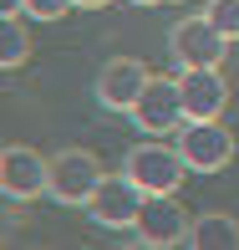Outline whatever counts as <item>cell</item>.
<instances>
[{"label": "cell", "instance_id": "obj_1", "mask_svg": "<svg viewBox=\"0 0 239 250\" xmlns=\"http://www.w3.org/2000/svg\"><path fill=\"white\" fill-rule=\"evenodd\" d=\"M122 174L143 189V194H178L188 164L178 148H163V143H138L128 158H122Z\"/></svg>", "mask_w": 239, "mask_h": 250}, {"label": "cell", "instance_id": "obj_2", "mask_svg": "<svg viewBox=\"0 0 239 250\" xmlns=\"http://www.w3.org/2000/svg\"><path fill=\"white\" fill-rule=\"evenodd\" d=\"M178 153H184V164L193 174H219L234 158V138L219 118H188L178 128Z\"/></svg>", "mask_w": 239, "mask_h": 250}, {"label": "cell", "instance_id": "obj_3", "mask_svg": "<svg viewBox=\"0 0 239 250\" xmlns=\"http://www.w3.org/2000/svg\"><path fill=\"white\" fill-rule=\"evenodd\" d=\"M143 189L132 184L128 174H102V184H97V194L82 204L87 209V220L102 225V230H132L138 225V214H143Z\"/></svg>", "mask_w": 239, "mask_h": 250}, {"label": "cell", "instance_id": "obj_4", "mask_svg": "<svg viewBox=\"0 0 239 250\" xmlns=\"http://www.w3.org/2000/svg\"><path fill=\"white\" fill-rule=\"evenodd\" d=\"M188 225L193 220H188L184 204H178V194H147L132 235H138L147 250H168V245H184L188 240Z\"/></svg>", "mask_w": 239, "mask_h": 250}, {"label": "cell", "instance_id": "obj_5", "mask_svg": "<svg viewBox=\"0 0 239 250\" xmlns=\"http://www.w3.org/2000/svg\"><path fill=\"white\" fill-rule=\"evenodd\" d=\"M0 189H5L10 204H26V199H41L51 189V158H41L36 148H20L10 143L0 153Z\"/></svg>", "mask_w": 239, "mask_h": 250}, {"label": "cell", "instance_id": "obj_6", "mask_svg": "<svg viewBox=\"0 0 239 250\" xmlns=\"http://www.w3.org/2000/svg\"><path fill=\"white\" fill-rule=\"evenodd\" d=\"M224 46H229V36H224L209 16H188V21H178V26L168 31V51H173L178 66H219Z\"/></svg>", "mask_w": 239, "mask_h": 250}, {"label": "cell", "instance_id": "obj_7", "mask_svg": "<svg viewBox=\"0 0 239 250\" xmlns=\"http://www.w3.org/2000/svg\"><path fill=\"white\" fill-rule=\"evenodd\" d=\"M97 184H102V164L87 148H61L51 158V189L46 194L56 204H87L97 194Z\"/></svg>", "mask_w": 239, "mask_h": 250}, {"label": "cell", "instance_id": "obj_8", "mask_svg": "<svg viewBox=\"0 0 239 250\" xmlns=\"http://www.w3.org/2000/svg\"><path fill=\"white\" fill-rule=\"evenodd\" d=\"M143 133H178L184 123V92H178V77H147L138 107L128 112Z\"/></svg>", "mask_w": 239, "mask_h": 250}, {"label": "cell", "instance_id": "obj_9", "mask_svg": "<svg viewBox=\"0 0 239 250\" xmlns=\"http://www.w3.org/2000/svg\"><path fill=\"white\" fill-rule=\"evenodd\" d=\"M147 66L143 62H132V56H117V62H107L102 66V77H97V102L107 112H132L138 107V97H143V87H147Z\"/></svg>", "mask_w": 239, "mask_h": 250}, {"label": "cell", "instance_id": "obj_10", "mask_svg": "<svg viewBox=\"0 0 239 250\" xmlns=\"http://www.w3.org/2000/svg\"><path fill=\"white\" fill-rule=\"evenodd\" d=\"M178 92H184V123L188 118H219L224 102H229V82H224L219 66H184Z\"/></svg>", "mask_w": 239, "mask_h": 250}, {"label": "cell", "instance_id": "obj_11", "mask_svg": "<svg viewBox=\"0 0 239 250\" xmlns=\"http://www.w3.org/2000/svg\"><path fill=\"white\" fill-rule=\"evenodd\" d=\"M188 250H239V220L234 214H199L188 225Z\"/></svg>", "mask_w": 239, "mask_h": 250}, {"label": "cell", "instance_id": "obj_12", "mask_svg": "<svg viewBox=\"0 0 239 250\" xmlns=\"http://www.w3.org/2000/svg\"><path fill=\"white\" fill-rule=\"evenodd\" d=\"M26 56H31V31L20 26V16H0V66L16 72L26 66Z\"/></svg>", "mask_w": 239, "mask_h": 250}, {"label": "cell", "instance_id": "obj_13", "mask_svg": "<svg viewBox=\"0 0 239 250\" xmlns=\"http://www.w3.org/2000/svg\"><path fill=\"white\" fill-rule=\"evenodd\" d=\"M203 16H209L214 26H219L224 36H229V41H239V0H214V5L203 10Z\"/></svg>", "mask_w": 239, "mask_h": 250}, {"label": "cell", "instance_id": "obj_14", "mask_svg": "<svg viewBox=\"0 0 239 250\" xmlns=\"http://www.w3.org/2000/svg\"><path fill=\"white\" fill-rule=\"evenodd\" d=\"M76 0H26V16L31 21H61Z\"/></svg>", "mask_w": 239, "mask_h": 250}, {"label": "cell", "instance_id": "obj_15", "mask_svg": "<svg viewBox=\"0 0 239 250\" xmlns=\"http://www.w3.org/2000/svg\"><path fill=\"white\" fill-rule=\"evenodd\" d=\"M26 10V0H0V16H20Z\"/></svg>", "mask_w": 239, "mask_h": 250}, {"label": "cell", "instance_id": "obj_16", "mask_svg": "<svg viewBox=\"0 0 239 250\" xmlns=\"http://www.w3.org/2000/svg\"><path fill=\"white\" fill-rule=\"evenodd\" d=\"M82 10H102V5H112V0H76Z\"/></svg>", "mask_w": 239, "mask_h": 250}, {"label": "cell", "instance_id": "obj_17", "mask_svg": "<svg viewBox=\"0 0 239 250\" xmlns=\"http://www.w3.org/2000/svg\"><path fill=\"white\" fill-rule=\"evenodd\" d=\"M132 5H158V0H132Z\"/></svg>", "mask_w": 239, "mask_h": 250}]
</instances>
